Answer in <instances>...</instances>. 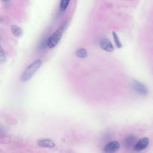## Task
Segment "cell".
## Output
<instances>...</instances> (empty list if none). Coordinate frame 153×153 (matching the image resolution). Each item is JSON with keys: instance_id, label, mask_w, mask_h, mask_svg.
I'll return each mask as SVG.
<instances>
[{"instance_id": "30bf717a", "label": "cell", "mask_w": 153, "mask_h": 153, "mask_svg": "<svg viewBox=\"0 0 153 153\" xmlns=\"http://www.w3.org/2000/svg\"><path fill=\"white\" fill-rule=\"evenodd\" d=\"M70 1L69 0H62L61 1L60 4V9L63 11H65L67 8L70 3Z\"/></svg>"}, {"instance_id": "277c9868", "label": "cell", "mask_w": 153, "mask_h": 153, "mask_svg": "<svg viewBox=\"0 0 153 153\" xmlns=\"http://www.w3.org/2000/svg\"><path fill=\"white\" fill-rule=\"evenodd\" d=\"M120 145L118 142L113 141L107 144L104 148L105 153H115L119 148Z\"/></svg>"}, {"instance_id": "8fae6325", "label": "cell", "mask_w": 153, "mask_h": 153, "mask_svg": "<svg viewBox=\"0 0 153 153\" xmlns=\"http://www.w3.org/2000/svg\"><path fill=\"white\" fill-rule=\"evenodd\" d=\"M77 55L79 57L85 58L87 56V54L86 50L84 49H78L76 52Z\"/></svg>"}, {"instance_id": "52a82bcc", "label": "cell", "mask_w": 153, "mask_h": 153, "mask_svg": "<svg viewBox=\"0 0 153 153\" xmlns=\"http://www.w3.org/2000/svg\"><path fill=\"white\" fill-rule=\"evenodd\" d=\"M38 144L39 146L43 147L52 148L55 146L54 143L49 139L40 140L38 141Z\"/></svg>"}, {"instance_id": "9c48e42d", "label": "cell", "mask_w": 153, "mask_h": 153, "mask_svg": "<svg viewBox=\"0 0 153 153\" xmlns=\"http://www.w3.org/2000/svg\"><path fill=\"white\" fill-rule=\"evenodd\" d=\"M135 139V137L134 136L130 135L128 136L125 139V145L127 147L130 146L134 141Z\"/></svg>"}, {"instance_id": "6da1fadb", "label": "cell", "mask_w": 153, "mask_h": 153, "mask_svg": "<svg viewBox=\"0 0 153 153\" xmlns=\"http://www.w3.org/2000/svg\"><path fill=\"white\" fill-rule=\"evenodd\" d=\"M42 64L41 60L39 59L34 61L27 67L22 74L20 79L22 82L29 80L39 69Z\"/></svg>"}, {"instance_id": "4fadbf2b", "label": "cell", "mask_w": 153, "mask_h": 153, "mask_svg": "<svg viewBox=\"0 0 153 153\" xmlns=\"http://www.w3.org/2000/svg\"><path fill=\"white\" fill-rule=\"evenodd\" d=\"M6 59V57L5 53L3 49L1 47L0 48V61L2 63L5 62Z\"/></svg>"}, {"instance_id": "7a4b0ae2", "label": "cell", "mask_w": 153, "mask_h": 153, "mask_svg": "<svg viewBox=\"0 0 153 153\" xmlns=\"http://www.w3.org/2000/svg\"><path fill=\"white\" fill-rule=\"evenodd\" d=\"M64 29V26H61L57 29L49 38L47 46L50 49L55 47L62 38Z\"/></svg>"}, {"instance_id": "8992f818", "label": "cell", "mask_w": 153, "mask_h": 153, "mask_svg": "<svg viewBox=\"0 0 153 153\" xmlns=\"http://www.w3.org/2000/svg\"><path fill=\"white\" fill-rule=\"evenodd\" d=\"M100 46L103 49L109 52L114 50V47L111 42L107 39H104L101 42Z\"/></svg>"}, {"instance_id": "5b68a950", "label": "cell", "mask_w": 153, "mask_h": 153, "mask_svg": "<svg viewBox=\"0 0 153 153\" xmlns=\"http://www.w3.org/2000/svg\"><path fill=\"white\" fill-rule=\"evenodd\" d=\"M149 143V139L145 137L140 139L135 145L134 149L136 151H140L145 149Z\"/></svg>"}, {"instance_id": "3957f363", "label": "cell", "mask_w": 153, "mask_h": 153, "mask_svg": "<svg viewBox=\"0 0 153 153\" xmlns=\"http://www.w3.org/2000/svg\"><path fill=\"white\" fill-rule=\"evenodd\" d=\"M131 86L133 90L137 94L143 96H145L148 94V89L142 83L133 80L132 82Z\"/></svg>"}, {"instance_id": "7c38bea8", "label": "cell", "mask_w": 153, "mask_h": 153, "mask_svg": "<svg viewBox=\"0 0 153 153\" xmlns=\"http://www.w3.org/2000/svg\"><path fill=\"white\" fill-rule=\"evenodd\" d=\"M112 35L116 46L118 48H121L122 47V45L117 34L113 31L112 32Z\"/></svg>"}, {"instance_id": "ba28073f", "label": "cell", "mask_w": 153, "mask_h": 153, "mask_svg": "<svg viewBox=\"0 0 153 153\" xmlns=\"http://www.w3.org/2000/svg\"><path fill=\"white\" fill-rule=\"evenodd\" d=\"M11 30L13 34L16 37H20L23 34V31L21 28L15 25H12Z\"/></svg>"}]
</instances>
